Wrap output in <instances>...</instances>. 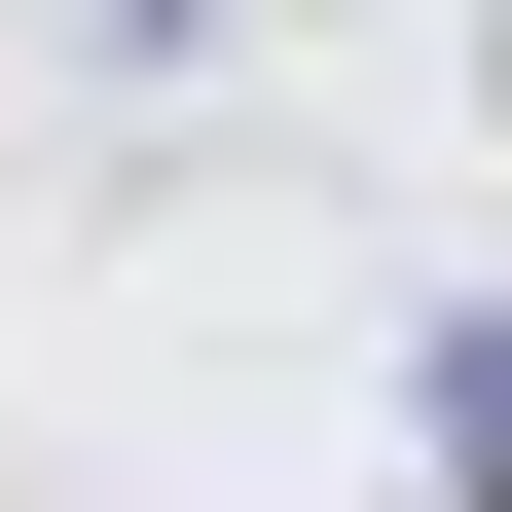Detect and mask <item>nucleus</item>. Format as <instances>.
<instances>
[{"label": "nucleus", "instance_id": "f257e3e1", "mask_svg": "<svg viewBox=\"0 0 512 512\" xmlns=\"http://www.w3.org/2000/svg\"><path fill=\"white\" fill-rule=\"evenodd\" d=\"M439 512H512V330H439Z\"/></svg>", "mask_w": 512, "mask_h": 512}]
</instances>
